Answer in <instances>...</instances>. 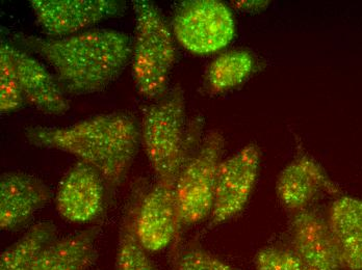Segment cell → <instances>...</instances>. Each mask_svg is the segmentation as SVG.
Listing matches in <instances>:
<instances>
[{"mask_svg": "<svg viewBox=\"0 0 362 270\" xmlns=\"http://www.w3.org/2000/svg\"><path fill=\"white\" fill-rule=\"evenodd\" d=\"M13 39L18 47L47 63L66 96L105 91L132 61V39L120 30H90L64 38L21 32Z\"/></svg>", "mask_w": 362, "mask_h": 270, "instance_id": "6da1fadb", "label": "cell"}, {"mask_svg": "<svg viewBox=\"0 0 362 270\" xmlns=\"http://www.w3.org/2000/svg\"><path fill=\"white\" fill-rule=\"evenodd\" d=\"M24 135L33 146L89 164L103 176L110 195L127 179L141 144L140 125L127 113L94 116L68 126H30Z\"/></svg>", "mask_w": 362, "mask_h": 270, "instance_id": "7a4b0ae2", "label": "cell"}, {"mask_svg": "<svg viewBox=\"0 0 362 270\" xmlns=\"http://www.w3.org/2000/svg\"><path fill=\"white\" fill-rule=\"evenodd\" d=\"M140 127L141 142L158 182L175 188L194 140L192 133H185V94L180 85L146 107Z\"/></svg>", "mask_w": 362, "mask_h": 270, "instance_id": "3957f363", "label": "cell"}, {"mask_svg": "<svg viewBox=\"0 0 362 270\" xmlns=\"http://www.w3.org/2000/svg\"><path fill=\"white\" fill-rule=\"evenodd\" d=\"M132 4L136 15L132 78L141 95L156 100L167 94L170 73L175 63L173 34L153 2L134 0Z\"/></svg>", "mask_w": 362, "mask_h": 270, "instance_id": "277c9868", "label": "cell"}, {"mask_svg": "<svg viewBox=\"0 0 362 270\" xmlns=\"http://www.w3.org/2000/svg\"><path fill=\"white\" fill-rule=\"evenodd\" d=\"M223 149L224 137L218 131H211L178 175L174 192L180 229L211 216Z\"/></svg>", "mask_w": 362, "mask_h": 270, "instance_id": "5b68a950", "label": "cell"}, {"mask_svg": "<svg viewBox=\"0 0 362 270\" xmlns=\"http://www.w3.org/2000/svg\"><path fill=\"white\" fill-rule=\"evenodd\" d=\"M235 34L228 6L218 0L182 2L173 19V35L192 54H211L226 47Z\"/></svg>", "mask_w": 362, "mask_h": 270, "instance_id": "8992f818", "label": "cell"}, {"mask_svg": "<svg viewBox=\"0 0 362 270\" xmlns=\"http://www.w3.org/2000/svg\"><path fill=\"white\" fill-rule=\"evenodd\" d=\"M260 151L249 145L221 161L216 180L211 227L221 225L238 214L250 199L257 181Z\"/></svg>", "mask_w": 362, "mask_h": 270, "instance_id": "52a82bcc", "label": "cell"}, {"mask_svg": "<svg viewBox=\"0 0 362 270\" xmlns=\"http://www.w3.org/2000/svg\"><path fill=\"white\" fill-rule=\"evenodd\" d=\"M30 4L37 23L52 38L86 32L125 8L124 2L117 0H32Z\"/></svg>", "mask_w": 362, "mask_h": 270, "instance_id": "ba28073f", "label": "cell"}, {"mask_svg": "<svg viewBox=\"0 0 362 270\" xmlns=\"http://www.w3.org/2000/svg\"><path fill=\"white\" fill-rule=\"evenodd\" d=\"M107 184L94 168L78 161L63 178L55 197L57 212L66 221L88 223L103 212Z\"/></svg>", "mask_w": 362, "mask_h": 270, "instance_id": "9c48e42d", "label": "cell"}, {"mask_svg": "<svg viewBox=\"0 0 362 270\" xmlns=\"http://www.w3.org/2000/svg\"><path fill=\"white\" fill-rule=\"evenodd\" d=\"M180 230L174 188L156 181L148 188L136 216V234L149 252L163 251Z\"/></svg>", "mask_w": 362, "mask_h": 270, "instance_id": "30bf717a", "label": "cell"}, {"mask_svg": "<svg viewBox=\"0 0 362 270\" xmlns=\"http://www.w3.org/2000/svg\"><path fill=\"white\" fill-rule=\"evenodd\" d=\"M52 199L49 186L28 173L6 172L0 177V228L15 231Z\"/></svg>", "mask_w": 362, "mask_h": 270, "instance_id": "8fae6325", "label": "cell"}, {"mask_svg": "<svg viewBox=\"0 0 362 270\" xmlns=\"http://www.w3.org/2000/svg\"><path fill=\"white\" fill-rule=\"evenodd\" d=\"M291 238L304 270L344 269L328 221L315 210L306 208L296 212Z\"/></svg>", "mask_w": 362, "mask_h": 270, "instance_id": "7c38bea8", "label": "cell"}, {"mask_svg": "<svg viewBox=\"0 0 362 270\" xmlns=\"http://www.w3.org/2000/svg\"><path fill=\"white\" fill-rule=\"evenodd\" d=\"M8 50L24 101L45 115L63 116L69 111L67 96L50 73L30 52L1 42Z\"/></svg>", "mask_w": 362, "mask_h": 270, "instance_id": "4fadbf2b", "label": "cell"}, {"mask_svg": "<svg viewBox=\"0 0 362 270\" xmlns=\"http://www.w3.org/2000/svg\"><path fill=\"white\" fill-rule=\"evenodd\" d=\"M276 190L282 205L296 212L306 209L321 193L341 195V188L328 177L320 164L305 155L296 158L282 170Z\"/></svg>", "mask_w": 362, "mask_h": 270, "instance_id": "5bb4252c", "label": "cell"}, {"mask_svg": "<svg viewBox=\"0 0 362 270\" xmlns=\"http://www.w3.org/2000/svg\"><path fill=\"white\" fill-rule=\"evenodd\" d=\"M327 221L344 269L362 270V200L339 197Z\"/></svg>", "mask_w": 362, "mask_h": 270, "instance_id": "9a60e30c", "label": "cell"}, {"mask_svg": "<svg viewBox=\"0 0 362 270\" xmlns=\"http://www.w3.org/2000/svg\"><path fill=\"white\" fill-rule=\"evenodd\" d=\"M148 188L147 181L139 179L132 184L128 195L119 231L115 260L116 270H158L136 234V216Z\"/></svg>", "mask_w": 362, "mask_h": 270, "instance_id": "2e32d148", "label": "cell"}, {"mask_svg": "<svg viewBox=\"0 0 362 270\" xmlns=\"http://www.w3.org/2000/svg\"><path fill=\"white\" fill-rule=\"evenodd\" d=\"M100 226L57 239L41 252L30 270H88L96 259Z\"/></svg>", "mask_w": 362, "mask_h": 270, "instance_id": "e0dca14e", "label": "cell"}, {"mask_svg": "<svg viewBox=\"0 0 362 270\" xmlns=\"http://www.w3.org/2000/svg\"><path fill=\"white\" fill-rule=\"evenodd\" d=\"M57 228L50 221L30 227L0 257V270H30L41 252L57 240Z\"/></svg>", "mask_w": 362, "mask_h": 270, "instance_id": "ac0fdd59", "label": "cell"}, {"mask_svg": "<svg viewBox=\"0 0 362 270\" xmlns=\"http://www.w3.org/2000/svg\"><path fill=\"white\" fill-rule=\"evenodd\" d=\"M254 59L244 50H233L218 56L207 70V82L213 93L238 87L253 71Z\"/></svg>", "mask_w": 362, "mask_h": 270, "instance_id": "d6986e66", "label": "cell"}, {"mask_svg": "<svg viewBox=\"0 0 362 270\" xmlns=\"http://www.w3.org/2000/svg\"><path fill=\"white\" fill-rule=\"evenodd\" d=\"M25 103L22 95L16 71L8 50L0 46V111L13 113Z\"/></svg>", "mask_w": 362, "mask_h": 270, "instance_id": "ffe728a7", "label": "cell"}, {"mask_svg": "<svg viewBox=\"0 0 362 270\" xmlns=\"http://www.w3.org/2000/svg\"><path fill=\"white\" fill-rule=\"evenodd\" d=\"M174 270H238L211 252L197 245L181 251L174 261Z\"/></svg>", "mask_w": 362, "mask_h": 270, "instance_id": "44dd1931", "label": "cell"}, {"mask_svg": "<svg viewBox=\"0 0 362 270\" xmlns=\"http://www.w3.org/2000/svg\"><path fill=\"white\" fill-rule=\"evenodd\" d=\"M256 270H304L299 257L293 249L266 247L255 257Z\"/></svg>", "mask_w": 362, "mask_h": 270, "instance_id": "7402d4cb", "label": "cell"}, {"mask_svg": "<svg viewBox=\"0 0 362 270\" xmlns=\"http://www.w3.org/2000/svg\"><path fill=\"white\" fill-rule=\"evenodd\" d=\"M268 1H235V8L243 11H256L268 6Z\"/></svg>", "mask_w": 362, "mask_h": 270, "instance_id": "603a6c76", "label": "cell"}]
</instances>
